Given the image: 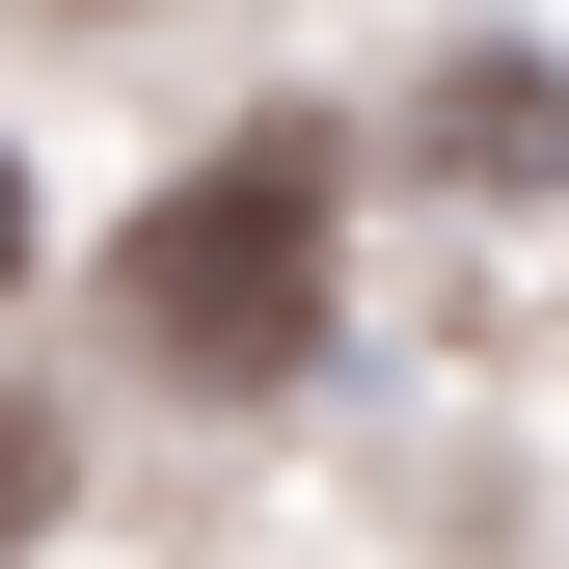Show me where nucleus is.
Here are the masks:
<instances>
[{"instance_id":"f257e3e1","label":"nucleus","mask_w":569,"mask_h":569,"mask_svg":"<svg viewBox=\"0 0 569 569\" xmlns=\"http://www.w3.org/2000/svg\"><path fill=\"white\" fill-rule=\"evenodd\" d=\"M326 218H352V136H326V109H244L218 163H190L163 218L109 244V326H136V380H190V407L299 380V352H326Z\"/></svg>"},{"instance_id":"f03ea898","label":"nucleus","mask_w":569,"mask_h":569,"mask_svg":"<svg viewBox=\"0 0 569 569\" xmlns=\"http://www.w3.org/2000/svg\"><path fill=\"white\" fill-rule=\"evenodd\" d=\"M407 136L488 163V190H542V163H569V82H542V54H435V109H407Z\"/></svg>"},{"instance_id":"39448f33","label":"nucleus","mask_w":569,"mask_h":569,"mask_svg":"<svg viewBox=\"0 0 569 569\" xmlns=\"http://www.w3.org/2000/svg\"><path fill=\"white\" fill-rule=\"evenodd\" d=\"M82 28H136V0H82Z\"/></svg>"},{"instance_id":"7ed1b4c3","label":"nucleus","mask_w":569,"mask_h":569,"mask_svg":"<svg viewBox=\"0 0 569 569\" xmlns=\"http://www.w3.org/2000/svg\"><path fill=\"white\" fill-rule=\"evenodd\" d=\"M54 516V407H0V542H28Z\"/></svg>"},{"instance_id":"20e7f679","label":"nucleus","mask_w":569,"mask_h":569,"mask_svg":"<svg viewBox=\"0 0 569 569\" xmlns=\"http://www.w3.org/2000/svg\"><path fill=\"white\" fill-rule=\"evenodd\" d=\"M28 271H54V218H28V163H0V299H28Z\"/></svg>"}]
</instances>
